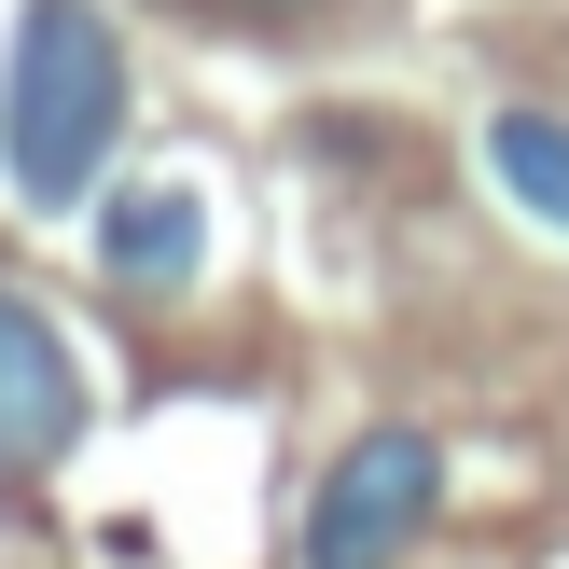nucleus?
<instances>
[{
	"label": "nucleus",
	"mask_w": 569,
	"mask_h": 569,
	"mask_svg": "<svg viewBox=\"0 0 569 569\" xmlns=\"http://www.w3.org/2000/svg\"><path fill=\"white\" fill-rule=\"evenodd\" d=\"M111 153H126V28L98 0H28L14 70H0V181H14V209H42V222L98 209Z\"/></svg>",
	"instance_id": "1"
},
{
	"label": "nucleus",
	"mask_w": 569,
	"mask_h": 569,
	"mask_svg": "<svg viewBox=\"0 0 569 569\" xmlns=\"http://www.w3.org/2000/svg\"><path fill=\"white\" fill-rule=\"evenodd\" d=\"M70 431H83V361H70V333L0 278V472L70 459Z\"/></svg>",
	"instance_id": "3"
},
{
	"label": "nucleus",
	"mask_w": 569,
	"mask_h": 569,
	"mask_svg": "<svg viewBox=\"0 0 569 569\" xmlns=\"http://www.w3.org/2000/svg\"><path fill=\"white\" fill-rule=\"evenodd\" d=\"M445 515V445L431 431H361L333 487L306 500V569H403Z\"/></svg>",
	"instance_id": "2"
},
{
	"label": "nucleus",
	"mask_w": 569,
	"mask_h": 569,
	"mask_svg": "<svg viewBox=\"0 0 569 569\" xmlns=\"http://www.w3.org/2000/svg\"><path fill=\"white\" fill-rule=\"evenodd\" d=\"M98 264L126 278V292H194V264H209V194L194 181H111L98 194Z\"/></svg>",
	"instance_id": "4"
},
{
	"label": "nucleus",
	"mask_w": 569,
	"mask_h": 569,
	"mask_svg": "<svg viewBox=\"0 0 569 569\" xmlns=\"http://www.w3.org/2000/svg\"><path fill=\"white\" fill-rule=\"evenodd\" d=\"M181 14H320V0H181Z\"/></svg>",
	"instance_id": "6"
},
{
	"label": "nucleus",
	"mask_w": 569,
	"mask_h": 569,
	"mask_svg": "<svg viewBox=\"0 0 569 569\" xmlns=\"http://www.w3.org/2000/svg\"><path fill=\"white\" fill-rule=\"evenodd\" d=\"M487 181L500 194H515V209L528 222H556V237H569V111H487Z\"/></svg>",
	"instance_id": "5"
}]
</instances>
